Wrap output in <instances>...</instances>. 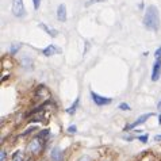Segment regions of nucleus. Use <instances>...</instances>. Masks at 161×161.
I'll use <instances>...</instances> for the list:
<instances>
[{"label": "nucleus", "instance_id": "f257e3e1", "mask_svg": "<svg viewBox=\"0 0 161 161\" xmlns=\"http://www.w3.org/2000/svg\"><path fill=\"white\" fill-rule=\"evenodd\" d=\"M144 26L149 31H157L160 29V15L156 6H149L144 15Z\"/></svg>", "mask_w": 161, "mask_h": 161}, {"label": "nucleus", "instance_id": "f03ea898", "mask_svg": "<svg viewBox=\"0 0 161 161\" xmlns=\"http://www.w3.org/2000/svg\"><path fill=\"white\" fill-rule=\"evenodd\" d=\"M11 11H12V14H14V16H16V18H23L26 15L23 0H12Z\"/></svg>", "mask_w": 161, "mask_h": 161}, {"label": "nucleus", "instance_id": "7ed1b4c3", "mask_svg": "<svg viewBox=\"0 0 161 161\" xmlns=\"http://www.w3.org/2000/svg\"><path fill=\"white\" fill-rule=\"evenodd\" d=\"M45 140L43 138H41V137H37V138H34L33 141L29 144V146H27V149H29V152L30 153H34V154H37V153H39L42 149H43V145H45V142H43Z\"/></svg>", "mask_w": 161, "mask_h": 161}, {"label": "nucleus", "instance_id": "20e7f679", "mask_svg": "<svg viewBox=\"0 0 161 161\" xmlns=\"http://www.w3.org/2000/svg\"><path fill=\"white\" fill-rule=\"evenodd\" d=\"M153 115H154L153 113H149V114H144V115H141V117H138L133 123L127 125V126L125 127V131H130V130H133V129H136L137 126H140V125H144L146 120L149 119V118H152Z\"/></svg>", "mask_w": 161, "mask_h": 161}, {"label": "nucleus", "instance_id": "39448f33", "mask_svg": "<svg viewBox=\"0 0 161 161\" xmlns=\"http://www.w3.org/2000/svg\"><path fill=\"white\" fill-rule=\"evenodd\" d=\"M91 97H92V102L95 103L96 106H99V107L107 106V104H110V103L113 102V99H111V97L102 96V95H99V93H96V92H93V91H91Z\"/></svg>", "mask_w": 161, "mask_h": 161}, {"label": "nucleus", "instance_id": "423d86ee", "mask_svg": "<svg viewBox=\"0 0 161 161\" xmlns=\"http://www.w3.org/2000/svg\"><path fill=\"white\" fill-rule=\"evenodd\" d=\"M161 76V57L156 58V62L153 64V70H152V80L157 81Z\"/></svg>", "mask_w": 161, "mask_h": 161}, {"label": "nucleus", "instance_id": "0eeeda50", "mask_svg": "<svg viewBox=\"0 0 161 161\" xmlns=\"http://www.w3.org/2000/svg\"><path fill=\"white\" fill-rule=\"evenodd\" d=\"M57 53H61V49H58L56 45H49V46H46L42 50V54L45 57H52V56L57 54Z\"/></svg>", "mask_w": 161, "mask_h": 161}, {"label": "nucleus", "instance_id": "6e6552de", "mask_svg": "<svg viewBox=\"0 0 161 161\" xmlns=\"http://www.w3.org/2000/svg\"><path fill=\"white\" fill-rule=\"evenodd\" d=\"M50 158H52V161H62L64 160V153H62L61 147H58V146L53 147L52 152H50Z\"/></svg>", "mask_w": 161, "mask_h": 161}, {"label": "nucleus", "instance_id": "1a4fd4ad", "mask_svg": "<svg viewBox=\"0 0 161 161\" xmlns=\"http://www.w3.org/2000/svg\"><path fill=\"white\" fill-rule=\"evenodd\" d=\"M57 19L60 22L66 20V6L65 4H60L58 8H57Z\"/></svg>", "mask_w": 161, "mask_h": 161}, {"label": "nucleus", "instance_id": "9d476101", "mask_svg": "<svg viewBox=\"0 0 161 161\" xmlns=\"http://www.w3.org/2000/svg\"><path fill=\"white\" fill-rule=\"evenodd\" d=\"M39 27H42V29L46 31V33L50 35V37H53V38L57 37V34H58V31H57V30H54V29H49L47 26H46V25H43V23H39Z\"/></svg>", "mask_w": 161, "mask_h": 161}, {"label": "nucleus", "instance_id": "9b49d317", "mask_svg": "<svg viewBox=\"0 0 161 161\" xmlns=\"http://www.w3.org/2000/svg\"><path fill=\"white\" fill-rule=\"evenodd\" d=\"M79 97H77V99H76L75 100V103H73V104L72 106H70V107H68V108H66L65 111H66V114H69V115H72V114H75L76 113V110H77V107H79Z\"/></svg>", "mask_w": 161, "mask_h": 161}, {"label": "nucleus", "instance_id": "f8f14e48", "mask_svg": "<svg viewBox=\"0 0 161 161\" xmlns=\"http://www.w3.org/2000/svg\"><path fill=\"white\" fill-rule=\"evenodd\" d=\"M20 46H22L20 43H12L11 47H10V53H11V54H16L18 50L20 49Z\"/></svg>", "mask_w": 161, "mask_h": 161}, {"label": "nucleus", "instance_id": "ddd939ff", "mask_svg": "<svg viewBox=\"0 0 161 161\" xmlns=\"http://www.w3.org/2000/svg\"><path fill=\"white\" fill-rule=\"evenodd\" d=\"M119 110H122V111H129V110H130V106H129L127 103H120V104H119Z\"/></svg>", "mask_w": 161, "mask_h": 161}, {"label": "nucleus", "instance_id": "4468645a", "mask_svg": "<svg viewBox=\"0 0 161 161\" xmlns=\"http://www.w3.org/2000/svg\"><path fill=\"white\" fill-rule=\"evenodd\" d=\"M102 2H106V0H88V3L86 4L87 7H89L91 4H95V3H102Z\"/></svg>", "mask_w": 161, "mask_h": 161}, {"label": "nucleus", "instance_id": "2eb2a0df", "mask_svg": "<svg viewBox=\"0 0 161 161\" xmlns=\"http://www.w3.org/2000/svg\"><path fill=\"white\" fill-rule=\"evenodd\" d=\"M76 131H77V127H76V125H72V126L68 127V133L73 134V133H76Z\"/></svg>", "mask_w": 161, "mask_h": 161}, {"label": "nucleus", "instance_id": "dca6fc26", "mask_svg": "<svg viewBox=\"0 0 161 161\" xmlns=\"http://www.w3.org/2000/svg\"><path fill=\"white\" fill-rule=\"evenodd\" d=\"M6 157H7V153L6 150L2 149V153H0V161H6Z\"/></svg>", "mask_w": 161, "mask_h": 161}, {"label": "nucleus", "instance_id": "f3484780", "mask_svg": "<svg viewBox=\"0 0 161 161\" xmlns=\"http://www.w3.org/2000/svg\"><path fill=\"white\" fill-rule=\"evenodd\" d=\"M33 4H34V10H38L39 4H41V0H33Z\"/></svg>", "mask_w": 161, "mask_h": 161}, {"label": "nucleus", "instance_id": "a211bd4d", "mask_svg": "<svg viewBox=\"0 0 161 161\" xmlns=\"http://www.w3.org/2000/svg\"><path fill=\"white\" fill-rule=\"evenodd\" d=\"M154 57H156V58H160V57H161V47H158L157 50L154 52Z\"/></svg>", "mask_w": 161, "mask_h": 161}, {"label": "nucleus", "instance_id": "6ab92c4d", "mask_svg": "<svg viewBox=\"0 0 161 161\" xmlns=\"http://www.w3.org/2000/svg\"><path fill=\"white\" fill-rule=\"evenodd\" d=\"M157 110H158L160 113H161V99H160V102L157 103Z\"/></svg>", "mask_w": 161, "mask_h": 161}, {"label": "nucleus", "instance_id": "aec40b11", "mask_svg": "<svg viewBox=\"0 0 161 161\" xmlns=\"http://www.w3.org/2000/svg\"><path fill=\"white\" fill-rule=\"evenodd\" d=\"M154 141H161V136H156L154 137Z\"/></svg>", "mask_w": 161, "mask_h": 161}, {"label": "nucleus", "instance_id": "412c9836", "mask_svg": "<svg viewBox=\"0 0 161 161\" xmlns=\"http://www.w3.org/2000/svg\"><path fill=\"white\" fill-rule=\"evenodd\" d=\"M158 125H161V114L158 115Z\"/></svg>", "mask_w": 161, "mask_h": 161}]
</instances>
